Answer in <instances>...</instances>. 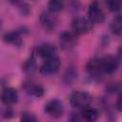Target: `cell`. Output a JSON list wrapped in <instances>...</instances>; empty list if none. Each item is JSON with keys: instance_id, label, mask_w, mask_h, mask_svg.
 Instances as JSON below:
<instances>
[{"instance_id": "6da1fadb", "label": "cell", "mask_w": 122, "mask_h": 122, "mask_svg": "<svg viewBox=\"0 0 122 122\" xmlns=\"http://www.w3.org/2000/svg\"><path fill=\"white\" fill-rule=\"evenodd\" d=\"M70 101L71 106L75 108H87L92 102V96L85 91H75L71 94Z\"/></svg>"}, {"instance_id": "7a4b0ae2", "label": "cell", "mask_w": 122, "mask_h": 122, "mask_svg": "<svg viewBox=\"0 0 122 122\" xmlns=\"http://www.w3.org/2000/svg\"><path fill=\"white\" fill-rule=\"evenodd\" d=\"M72 31L78 34H87L93 29L92 22L86 17H76L71 21Z\"/></svg>"}, {"instance_id": "3957f363", "label": "cell", "mask_w": 122, "mask_h": 122, "mask_svg": "<svg viewBox=\"0 0 122 122\" xmlns=\"http://www.w3.org/2000/svg\"><path fill=\"white\" fill-rule=\"evenodd\" d=\"M78 43V35L72 30L63 31L59 35V44L60 47L65 51L72 50Z\"/></svg>"}, {"instance_id": "277c9868", "label": "cell", "mask_w": 122, "mask_h": 122, "mask_svg": "<svg viewBox=\"0 0 122 122\" xmlns=\"http://www.w3.org/2000/svg\"><path fill=\"white\" fill-rule=\"evenodd\" d=\"M44 111L49 116L52 118H59L64 113V105L58 99H51L45 104Z\"/></svg>"}, {"instance_id": "5b68a950", "label": "cell", "mask_w": 122, "mask_h": 122, "mask_svg": "<svg viewBox=\"0 0 122 122\" xmlns=\"http://www.w3.org/2000/svg\"><path fill=\"white\" fill-rule=\"evenodd\" d=\"M61 66L60 59L57 56L45 59L40 67V72L44 75H51L56 73Z\"/></svg>"}, {"instance_id": "8992f818", "label": "cell", "mask_w": 122, "mask_h": 122, "mask_svg": "<svg viewBox=\"0 0 122 122\" xmlns=\"http://www.w3.org/2000/svg\"><path fill=\"white\" fill-rule=\"evenodd\" d=\"M88 18L92 24H100L105 20V13L97 2H92L88 8Z\"/></svg>"}, {"instance_id": "52a82bcc", "label": "cell", "mask_w": 122, "mask_h": 122, "mask_svg": "<svg viewBox=\"0 0 122 122\" xmlns=\"http://www.w3.org/2000/svg\"><path fill=\"white\" fill-rule=\"evenodd\" d=\"M87 71L89 75L92 78H99L101 77L104 72L101 66V58H92L91 59L86 66Z\"/></svg>"}, {"instance_id": "ba28073f", "label": "cell", "mask_w": 122, "mask_h": 122, "mask_svg": "<svg viewBox=\"0 0 122 122\" xmlns=\"http://www.w3.org/2000/svg\"><path fill=\"white\" fill-rule=\"evenodd\" d=\"M101 66L104 73H113L118 68V59L112 55H106L101 58Z\"/></svg>"}, {"instance_id": "9c48e42d", "label": "cell", "mask_w": 122, "mask_h": 122, "mask_svg": "<svg viewBox=\"0 0 122 122\" xmlns=\"http://www.w3.org/2000/svg\"><path fill=\"white\" fill-rule=\"evenodd\" d=\"M36 52L44 60L48 59V58H51V57L57 56L56 55L57 54V49H56V47L54 45H52L51 43H44V44L39 45L37 47Z\"/></svg>"}, {"instance_id": "30bf717a", "label": "cell", "mask_w": 122, "mask_h": 122, "mask_svg": "<svg viewBox=\"0 0 122 122\" xmlns=\"http://www.w3.org/2000/svg\"><path fill=\"white\" fill-rule=\"evenodd\" d=\"M40 23L45 30H52L55 29V27L57 25V18L51 11L43 12L40 16Z\"/></svg>"}, {"instance_id": "8fae6325", "label": "cell", "mask_w": 122, "mask_h": 122, "mask_svg": "<svg viewBox=\"0 0 122 122\" xmlns=\"http://www.w3.org/2000/svg\"><path fill=\"white\" fill-rule=\"evenodd\" d=\"M2 102L6 105H11L17 102L18 93L17 91L13 88H6L2 92Z\"/></svg>"}, {"instance_id": "7c38bea8", "label": "cell", "mask_w": 122, "mask_h": 122, "mask_svg": "<svg viewBox=\"0 0 122 122\" xmlns=\"http://www.w3.org/2000/svg\"><path fill=\"white\" fill-rule=\"evenodd\" d=\"M25 90L29 94L36 96V97H40L44 93L43 88L39 84H36V83H33V82L26 83L25 84Z\"/></svg>"}, {"instance_id": "4fadbf2b", "label": "cell", "mask_w": 122, "mask_h": 122, "mask_svg": "<svg viewBox=\"0 0 122 122\" xmlns=\"http://www.w3.org/2000/svg\"><path fill=\"white\" fill-rule=\"evenodd\" d=\"M110 30H111L112 33H113L115 35L122 33V15L121 14L115 15L112 19V21L110 23Z\"/></svg>"}, {"instance_id": "5bb4252c", "label": "cell", "mask_w": 122, "mask_h": 122, "mask_svg": "<svg viewBox=\"0 0 122 122\" xmlns=\"http://www.w3.org/2000/svg\"><path fill=\"white\" fill-rule=\"evenodd\" d=\"M82 117L87 122H94L98 118V112L96 109L92 107L84 108L82 111Z\"/></svg>"}, {"instance_id": "9a60e30c", "label": "cell", "mask_w": 122, "mask_h": 122, "mask_svg": "<svg viewBox=\"0 0 122 122\" xmlns=\"http://www.w3.org/2000/svg\"><path fill=\"white\" fill-rule=\"evenodd\" d=\"M4 40L12 45H20L21 37L17 31H9L4 35Z\"/></svg>"}, {"instance_id": "2e32d148", "label": "cell", "mask_w": 122, "mask_h": 122, "mask_svg": "<svg viewBox=\"0 0 122 122\" xmlns=\"http://www.w3.org/2000/svg\"><path fill=\"white\" fill-rule=\"evenodd\" d=\"M48 8H49V10L52 13L58 12L64 9V3L58 0H51L48 3Z\"/></svg>"}, {"instance_id": "e0dca14e", "label": "cell", "mask_w": 122, "mask_h": 122, "mask_svg": "<svg viewBox=\"0 0 122 122\" xmlns=\"http://www.w3.org/2000/svg\"><path fill=\"white\" fill-rule=\"evenodd\" d=\"M107 6H108V9L111 11L116 12V11H119V10H122V1H117V0L108 1Z\"/></svg>"}, {"instance_id": "ac0fdd59", "label": "cell", "mask_w": 122, "mask_h": 122, "mask_svg": "<svg viewBox=\"0 0 122 122\" xmlns=\"http://www.w3.org/2000/svg\"><path fill=\"white\" fill-rule=\"evenodd\" d=\"M21 122H37L35 116L30 112H24L21 116Z\"/></svg>"}, {"instance_id": "d6986e66", "label": "cell", "mask_w": 122, "mask_h": 122, "mask_svg": "<svg viewBox=\"0 0 122 122\" xmlns=\"http://www.w3.org/2000/svg\"><path fill=\"white\" fill-rule=\"evenodd\" d=\"M115 109H116L118 112H122V94H121V95L117 98V100H116Z\"/></svg>"}, {"instance_id": "ffe728a7", "label": "cell", "mask_w": 122, "mask_h": 122, "mask_svg": "<svg viewBox=\"0 0 122 122\" xmlns=\"http://www.w3.org/2000/svg\"><path fill=\"white\" fill-rule=\"evenodd\" d=\"M70 122H79V117L77 115H75L74 113L71 116V119H70Z\"/></svg>"}, {"instance_id": "44dd1931", "label": "cell", "mask_w": 122, "mask_h": 122, "mask_svg": "<svg viewBox=\"0 0 122 122\" xmlns=\"http://www.w3.org/2000/svg\"><path fill=\"white\" fill-rule=\"evenodd\" d=\"M118 60L122 62V46L118 50Z\"/></svg>"}]
</instances>
